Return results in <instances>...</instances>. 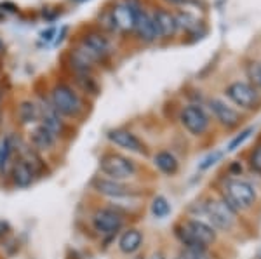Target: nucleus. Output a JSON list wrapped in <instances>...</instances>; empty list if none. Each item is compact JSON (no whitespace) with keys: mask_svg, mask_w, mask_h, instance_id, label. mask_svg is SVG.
<instances>
[{"mask_svg":"<svg viewBox=\"0 0 261 259\" xmlns=\"http://www.w3.org/2000/svg\"><path fill=\"white\" fill-rule=\"evenodd\" d=\"M226 96L239 106L252 110L259 104V93L254 85L246 82H233L226 87Z\"/></svg>","mask_w":261,"mask_h":259,"instance_id":"10","label":"nucleus"},{"mask_svg":"<svg viewBox=\"0 0 261 259\" xmlns=\"http://www.w3.org/2000/svg\"><path fill=\"white\" fill-rule=\"evenodd\" d=\"M223 200L233 209L235 212L251 209L256 202V191L251 183L244 179H228L225 183Z\"/></svg>","mask_w":261,"mask_h":259,"instance_id":"5","label":"nucleus"},{"mask_svg":"<svg viewBox=\"0 0 261 259\" xmlns=\"http://www.w3.org/2000/svg\"><path fill=\"white\" fill-rule=\"evenodd\" d=\"M179 120L183 124V127L190 132L192 136H204L209 129V120L207 113L199 106V104H188L181 110Z\"/></svg>","mask_w":261,"mask_h":259,"instance_id":"9","label":"nucleus"},{"mask_svg":"<svg viewBox=\"0 0 261 259\" xmlns=\"http://www.w3.org/2000/svg\"><path fill=\"white\" fill-rule=\"evenodd\" d=\"M6 52V45H4V40L0 39V54H4Z\"/></svg>","mask_w":261,"mask_h":259,"instance_id":"33","label":"nucleus"},{"mask_svg":"<svg viewBox=\"0 0 261 259\" xmlns=\"http://www.w3.org/2000/svg\"><path fill=\"white\" fill-rule=\"evenodd\" d=\"M16 119H18L19 125H37L40 120V111L37 101L32 99H23L18 104V110H16Z\"/></svg>","mask_w":261,"mask_h":259,"instance_id":"21","label":"nucleus"},{"mask_svg":"<svg viewBox=\"0 0 261 259\" xmlns=\"http://www.w3.org/2000/svg\"><path fill=\"white\" fill-rule=\"evenodd\" d=\"M0 125H2V111H0Z\"/></svg>","mask_w":261,"mask_h":259,"instance_id":"36","label":"nucleus"},{"mask_svg":"<svg viewBox=\"0 0 261 259\" xmlns=\"http://www.w3.org/2000/svg\"><path fill=\"white\" fill-rule=\"evenodd\" d=\"M143 242H145V237H143L141 229L124 228L120 232L117 247H119L120 252L125 254V256H134V254L140 252V249L143 247Z\"/></svg>","mask_w":261,"mask_h":259,"instance_id":"16","label":"nucleus"},{"mask_svg":"<svg viewBox=\"0 0 261 259\" xmlns=\"http://www.w3.org/2000/svg\"><path fill=\"white\" fill-rule=\"evenodd\" d=\"M107 139L112 145L119 146L129 153H136V155H148V148H146L145 141L140 139L133 131L124 127H115L107 132Z\"/></svg>","mask_w":261,"mask_h":259,"instance_id":"8","label":"nucleus"},{"mask_svg":"<svg viewBox=\"0 0 261 259\" xmlns=\"http://www.w3.org/2000/svg\"><path fill=\"white\" fill-rule=\"evenodd\" d=\"M0 19H2V14H0Z\"/></svg>","mask_w":261,"mask_h":259,"instance_id":"39","label":"nucleus"},{"mask_svg":"<svg viewBox=\"0 0 261 259\" xmlns=\"http://www.w3.org/2000/svg\"><path fill=\"white\" fill-rule=\"evenodd\" d=\"M252 131H254V129L249 127V129H246V131H242L239 136H235L233 139L230 141V145H228V148H226V150H228V152H235L237 148H241V146H242L244 143H246L247 137H249V136L252 134Z\"/></svg>","mask_w":261,"mask_h":259,"instance_id":"26","label":"nucleus"},{"mask_svg":"<svg viewBox=\"0 0 261 259\" xmlns=\"http://www.w3.org/2000/svg\"><path fill=\"white\" fill-rule=\"evenodd\" d=\"M91 228L101 242H112L117 235L125 228V214H122L119 209L107 206H98L89 216Z\"/></svg>","mask_w":261,"mask_h":259,"instance_id":"2","label":"nucleus"},{"mask_svg":"<svg viewBox=\"0 0 261 259\" xmlns=\"http://www.w3.org/2000/svg\"><path fill=\"white\" fill-rule=\"evenodd\" d=\"M68 60H70V68L73 75H86L94 72L96 68V61L92 60L89 54L86 52V49L82 45H77L73 47L68 54Z\"/></svg>","mask_w":261,"mask_h":259,"instance_id":"17","label":"nucleus"},{"mask_svg":"<svg viewBox=\"0 0 261 259\" xmlns=\"http://www.w3.org/2000/svg\"><path fill=\"white\" fill-rule=\"evenodd\" d=\"M204 214L207 216V223L216 232H231L235 226L237 212L231 209L223 198H211L204 204Z\"/></svg>","mask_w":261,"mask_h":259,"instance_id":"6","label":"nucleus"},{"mask_svg":"<svg viewBox=\"0 0 261 259\" xmlns=\"http://www.w3.org/2000/svg\"><path fill=\"white\" fill-rule=\"evenodd\" d=\"M49 101L56 108V111L63 119L77 120L86 113V103L75 87L70 83L58 82L53 85L49 93Z\"/></svg>","mask_w":261,"mask_h":259,"instance_id":"1","label":"nucleus"},{"mask_svg":"<svg viewBox=\"0 0 261 259\" xmlns=\"http://www.w3.org/2000/svg\"><path fill=\"white\" fill-rule=\"evenodd\" d=\"M174 259H185V254H183V250H181V252H179L178 256H176Z\"/></svg>","mask_w":261,"mask_h":259,"instance_id":"34","label":"nucleus"},{"mask_svg":"<svg viewBox=\"0 0 261 259\" xmlns=\"http://www.w3.org/2000/svg\"><path fill=\"white\" fill-rule=\"evenodd\" d=\"M73 78H75V83H77V87L86 96H89V98H98V96H99L101 85H99V82L96 80L94 75H91V73L73 75Z\"/></svg>","mask_w":261,"mask_h":259,"instance_id":"24","label":"nucleus"},{"mask_svg":"<svg viewBox=\"0 0 261 259\" xmlns=\"http://www.w3.org/2000/svg\"><path fill=\"white\" fill-rule=\"evenodd\" d=\"M73 2H86V0H73Z\"/></svg>","mask_w":261,"mask_h":259,"instance_id":"37","label":"nucleus"},{"mask_svg":"<svg viewBox=\"0 0 261 259\" xmlns=\"http://www.w3.org/2000/svg\"><path fill=\"white\" fill-rule=\"evenodd\" d=\"M16 158L14 146H12L11 132L0 137V179H7L11 165Z\"/></svg>","mask_w":261,"mask_h":259,"instance_id":"22","label":"nucleus"},{"mask_svg":"<svg viewBox=\"0 0 261 259\" xmlns=\"http://www.w3.org/2000/svg\"><path fill=\"white\" fill-rule=\"evenodd\" d=\"M247 73H249L252 82H256V83H259V85H261V65H259V63H252V65H249Z\"/></svg>","mask_w":261,"mask_h":259,"instance_id":"31","label":"nucleus"},{"mask_svg":"<svg viewBox=\"0 0 261 259\" xmlns=\"http://www.w3.org/2000/svg\"><path fill=\"white\" fill-rule=\"evenodd\" d=\"M37 179H39V176H37L35 170H33L24 160L16 157L11 165L9 176H7L9 185L12 188H16V190H28V188H32L35 185Z\"/></svg>","mask_w":261,"mask_h":259,"instance_id":"12","label":"nucleus"},{"mask_svg":"<svg viewBox=\"0 0 261 259\" xmlns=\"http://www.w3.org/2000/svg\"><path fill=\"white\" fill-rule=\"evenodd\" d=\"M209 108H211V111L216 117V120L220 122L221 125H225V127H235V125H239L241 122V113H239L237 110H233L231 106H228L226 103H223L221 99H211L209 101Z\"/></svg>","mask_w":261,"mask_h":259,"instance_id":"19","label":"nucleus"},{"mask_svg":"<svg viewBox=\"0 0 261 259\" xmlns=\"http://www.w3.org/2000/svg\"><path fill=\"white\" fill-rule=\"evenodd\" d=\"M39 111H40V120L39 124L44 125L45 129H49L50 132H53L54 136L58 137V139H63L66 134V129H68V125H66L65 119L58 113L56 108L53 106V103L49 101V98H44V96H40L39 101Z\"/></svg>","mask_w":261,"mask_h":259,"instance_id":"7","label":"nucleus"},{"mask_svg":"<svg viewBox=\"0 0 261 259\" xmlns=\"http://www.w3.org/2000/svg\"><path fill=\"white\" fill-rule=\"evenodd\" d=\"M223 158V152H213V153H209L205 158H202V162L199 164V170H207V169H211L213 165H216L218 162H220Z\"/></svg>","mask_w":261,"mask_h":259,"instance_id":"27","label":"nucleus"},{"mask_svg":"<svg viewBox=\"0 0 261 259\" xmlns=\"http://www.w3.org/2000/svg\"><path fill=\"white\" fill-rule=\"evenodd\" d=\"M133 259H146V257L145 256H134Z\"/></svg>","mask_w":261,"mask_h":259,"instance_id":"35","label":"nucleus"},{"mask_svg":"<svg viewBox=\"0 0 261 259\" xmlns=\"http://www.w3.org/2000/svg\"><path fill=\"white\" fill-rule=\"evenodd\" d=\"M183 224H185V228L188 229V233L192 235L193 242H195V245L199 249H209L218 239L216 229L202 219L190 218V219H185Z\"/></svg>","mask_w":261,"mask_h":259,"instance_id":"11","label":"nucleus"},{"mask_svg":"<svg viewBox=\"0 0 261 259\" xmlns=\"http://www.w3.org/2000/svg\"><path fill=\"white\" fill-rule=\"evenodd\" d=\"M89 190L98 197L108 200H122V198H136L141 195V190H138L129 181H115L110 178L94 176L89 183Z\"/></svg>","mask_w":261,"mask_h":259,"instance_id":"4","label":"nucleus"},{"mask_svg":"<svg viewBox=\"0 0 261 259\" xmlns=\"http://www.w3.org/2000/svg\"><path fill=\"white\" fill-rule=\"evenodd\" d=\"M151 214L157 219H164L171 214V204L164 195H157L153 200H151Z\"/></svg>","mask_w":261,"mask_h":259,"instance_id":"25","label":"nucleus"},{"mask_svg":"<svg viewBox=\"0 0 261 259\" xmlns=\"http://www.w3.org/2000/svg\"><path fill=\"white\" fill-rule=\"evenodd\" d=\"M81 45L86 49V52L94 60L96 63L105 61L112 52V44L108 37L101 32H89L82 39Z\"/></svg>","mask_w":261,"mask_h":259,"instance_id":"13","label":"nucleus"},{"mask_svg":"<svg viewBox=\"0 0 261 259\" xmlns=\"http://www.w3.org/2000/svg\"><path fill=\"white\" fill-rule=\"evenodd\" d=\"M0 103H2V93H0Z\"/></svg>","mask_w":261,"mask_h":259,"instance_id":"38","label":"nucleus"},{"mask_svg":"<svg viewBox=\"0 0 261 259\" xmlns=\"http://www.w3.org/2000/svg\"><path fill=\"white\" fill-rule=\"evenodd\" d=\"M249 164H251V169L252 170H256V172L261 174V145L256 146L254 152L251 153Z\"/></svg>","mask_w":261,"mask_h":259,"instance_id":"29","label":"nucleus"},{"mask_svg":"<svg viewBox=\"0 0 261 259\" xmlns=\"http://www.w3.org/2000/svg\"><path fill=\"white\" fill-rule=\"evenodd\" d=\"M185 259H211L207 249H183Z\"/></svg>","mask_w":261,"mask_h":259,"instance_id":"28","label":"nucleus"},{"mask_svg":"<svg viewBox=\"0 0 261 259\" xmlns=\"http://www.w3.org/2000/svg\"><path fill=\"white\" fill-rule=\"evenodd\" d=\"M27 141L37 150V152L42 153V155H47V153L56 152L58 143H60V139H58L49 129H45L44 125H40V124L33 125L32 131L28 132Z\"/></svg>","mask_w":261,"mask_h":259,"instance_id":"14","label":"nucleus"},{"mask_svg":"<svg viewBox=\"0 0 261 259\" xmlns=\"http://www.w3.org/2000/svg\"><path fill=\"white\" fill-rule=\"evenodd\" d=\"M153 164L166 176H176L179 172V162L178 158L174 157V153L167 152V150H162V152H157L153 157Z\"/></svg>","mask_w":261,"mask_h":259,"instance_id":"23","label":"nucleus"},{"mask_svg":"<svg viewBox=\"0 0 261 259\" xmlns=\"http://www.w3.org/2000/svg\"><path fill=\"white\" fill-rule=\"evenodd\" d=\"M153 21L155 26L159 30V37H164V39H169L178 30V21H176V16L171 14L169 11L166 9H157L153 12Z\"/></svg>","mask_w":261,"mask_h":259,"instance_id":"20","label":"nucleus"},{"mask_svg":"<svg viewBox=\"0 0 261 259\" xmlns=\"http://www.w3.org/2000/svg\"><path fill=\"white\" fill-rule=\"evenodd\" d=\"M150 259H167V257H166V254H164L162 250H157V252L151 254V257H150Z\"/></svg>","mask_w":261,"mask_h":259,"instance_id":"32","label":"nucleus"},{"mask_svg":"<svg viewBox=\"0 0 261 259\" xmlns=\"http://www.w3.org/2000/svg\"><path fill=\"white\" fill-rule=\"evenodd\" d=\"M134 32H136L138 39L150 44V42L159 39V30L155 26L153 16H150L148 12L145 11H138L136 14V21H134Z\"/></svg>","mask_w":261,"mask_h":259,"instance_id":"18","label":"nucleus"},{"mask_svg":"<svg viewBox=\"0 0 261 259\" xmlns=\"http://www.w3.org/2000/svg\"><path fill=\"white\" fill-rule=\"evenodd\" d=\"M99 176L115 181H133L140 172V165L127 155L119 152H105L98 160Z\"/></svg>","mask_w":261,"mask_h":259,"instance_id":"3","label":"nucleus"},{"mask_svg":"<svg viewBox=\"0 0 261 259\" xmlns=\"http://www.w3.org/2000/svg\"><path fill=\"white\" fill-rule=\"evenodd\" d=\"M140 11L138 4H130L127 2H120L115 4L113 9H110L113 23H115V28L120 32H130L134 30V21H136V14Z\"/></svg>","mask_w":261,"mask_h":259,"instance_id":"15","label":"nucleus"},{"mask_svg":"<svg viewBox=\"0 0 261 259\" xmlns=\"http://www.w3.org/2000/svg\"><path fill=\"white\" fill-rule=\"evenodd\" d=\"M99 26H103L105 30H108V32L117 30V28H115V23H113V18H112V12H110V11L103 12V14L99 16Z\"/></svg>","mask_w":261,"mask_h":259,"instance_id":"30","label":"nucleus"}]
</instances>
